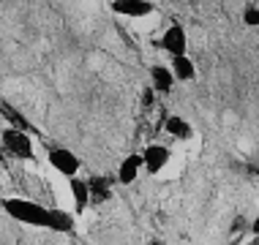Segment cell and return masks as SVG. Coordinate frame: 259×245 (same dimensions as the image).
I'll use <instances>...</instances> for the list:
<instances>
[{
  "label": "cell",
  "mask_w": 259,
  "mask_h": 245,
  "mask_svg": "<svg viewBox=\"0 0 259 245\" xmlns=\"http://www.w3.org/2000/svg\"><path fill=\"white\" fill-rule=\"evenodd\" d=\"M3 210L11 215L14 221L19 223H27V226H41L47 229V221H50V210L41 207L38 202H30V199H3Z\"/></svg>",
  "instance_id": "obj_1"
},
{
  "label": "cell",
  "mask_w": 259,
  "mask_h": 245,
  "mask_svg": "<svg viewBox=\"0 0 259 245\" xmlns=\"http://www.w3.org/2000/svg\"><path fill=\"white\" fill-rule=\"evenodd\" d=\"M0 142H3V150L11 153L14 158H22V161H33L36 150H33V139L27 131H19V128H6L0 134Z\"/></svg>",
  "instance_id": "obj_2"
},
{
  "label": "cell",
  "mask_w": 259,
  "mask_h": 245,
  "mask_svg": "<svg viewBox=\"0 0 259 245\" xmlns=\"http://www.w3.org/2000/svg\"><path fill=\"white\" fill-rule=\"evenodd\" d=\"M50 166L58 174L71 180V177H76V172H79V158H76L71 150H66V147H52L50 150Z\"/></svg>",
  "instance_id": "obj_3"
},
{
  "label": "cell",
  "mask_w": 259,
  "mask_h": 245,
  "mask_svg": "<svg viewBox=\"0 0 259 245\" xmlns=\"http://www.w3.org/2000/svg\"><path fill=\"white\" fill-rule=\"evenodd\" d=\"M161 49H164L169 58H178V55H186V49H188V36H186V30H183V25H169L164 30V36H161Z\"/></svg>",
  "instance_id": "obj_4"
},
{
  "label": "cell",
  "mask_w": 259,
  "mask_h": 245,
  "mask_svg": "<svg viewBox=\"0 0 259 245\" xmlns=\"http://www.w3.org/2000/svg\"><path fill=\"white\" fill-rule=\"evenodd\" d=\"M112 11L128 19H142L153 14V3L150 0H112Z\"/></svg>",
  "instance_id": "obj_5"
},
{
  "label": "cell",
  "mask_w": 259,
  "mask_h": 245,
  "mask_svg": "<svg viewBox=\"0 0 259 245\" xmlns=\"http://www.w3.org/2000/svg\"><path fill=\"white\" fill-rule=\"evenodd\" d=\"M139 156H142V169H148L150 174H158L169 164V150L164 144H148L145 153H139Z\"/></svg>",
  "instance_id": "obj_6"
},
{
  "label": "cell",
  "mask_w": 259,
  "mask_h": 245,
  "mask_svg": "<svg viewBox=\"0 0 259 245\" xmlns=\"http://www.w3.org/2000/svg\"><path fill=\"white\" fill-rule=\"evenodd\" d=\"M139 169H142V156H139V153L125 156L120 161V166H117V183H120V185H131L139 177Z\"/></svg>",
  "instance_id": "obj_7"
},
{
  "label": "cell",
  "mask_w": 259,
  "mask_h": 245,
  "mask_svg": "<svg viewBox=\"0 0 259 245\" xmlns=\"http://www.w3.org/2000/svg\"><path fill=\"white\" fill-rule=\"evenodd\" d=\"M0 117L9 123V128H19V131H27V134H33L30 120H27V117H25L17 107H11L9 101H3V98H0Z\"/></svg>",
  "instance_id": "obj_8"
},
{
  "label": "cell",
  "mask_w": 259,
  "mask_h": 245,
  "mask_svg": "<svg viewBox=\"0 0 259 245\" xmlns=\"http://www.w3.org/2000/svg\"><path fill=\"white\" fill-rule=\"evenodd\" d=\"M169 71H172V76H175V82H191L194 74H197V66L191 63V58H186V55H178V58H172Z\"/></svg>",
  "instance_id": "obj_9"
},
{
  "label": "cell",
  "mask_w": 259,
  "mask_h": 245,
  "mask_svg": "<svg viewBox=\"0 0 259 245\" xmlns=\"http://www.w3.org/2000/svg\"><path fill=\"white\" fill-rule=\"evenodd\" d=\"M47 229L50 232H74V218L66 213V210H50V221H47Z\"/></svg>",
  "instance_id": "obj_10"
},
{
  "label": "cell",
  "mask_w": 259,
  "mask_h": 245,
  "mask_svg": "<svg viewBox=\"0 0 259 245\" xmlns=\"http://www.w3.org/2000/svg\"><path fill=\"white\" fill-rule=\"evenodd\" d=\"M71 196H74V210H76V213H85L88 205H90L88 180H76V177H71Z\"/></svg>",
  "instance_id": "obj_11"
},
{
  "label": "cell",
  "mask_w": 259,
  "mask_h": 245,
  "mask_svg": "<svg viewBox=\"0 0 259 245\" xmlns=\"http://www.w3.org/2000/svg\"><path fill=\"white\" fill-rule=\"evenodd\" d=\"M150 79H153V87L158 90V93H169L175 87V76L166 66H153L150 68Z\"/></svg>",
  "instance_id": "obj_12"
},
{
  "label": "cell",
  "mask_w": 259,
  "mask_h": 245,
  "mask_svg": "<svg viewBox=\"0 0 259 245\" xmlns=\"http://www.w3.org/2000/svg\"><path fill=\"white\" fill-rule=\"evenodd\" d=\"M88 188H90V202H107L112 193V183L107 177H90Z\"/></svg>",
  "instance_id": "obj_13"
},
{
  "label": "cell",
  "mask_w": 259,
  "mask_h": 245,
  "mask_svg": "<svg viewBox=\"0 0 259 245\" xmlns=\"http://www.w3.org/2000/svg\"><path fill=\"white\" fill-rule=\"evenodd\" d=\"M166 134H172L175 139H191V125H188V120L175 115L166 120Z\"/></svg>",
  "instance_id": "obj_14"
},
{
  "label": "cell",
  "mask_w": 259,
  "mask_h": 245,
  "mask_svg": "<svg viewBox=\"0 0 259 245\" xmlns=\"http://www.w3.org/2000/svg\"><path fill=\"white\" fill-rule=\"evenodd\" d=\"M243 22L248 27H259V9L256 6H246V9H243Z\"/></svg>",
  "instance_id": "obj_15"
},
{
  "label": "cell",
  "mask_w": 259,
  "mask_h": 245,
  "mask_svg": "<svg viewBox=\"0 0 259 245\" xmlns=\"http://www.w3.org/2000/svg\"><path fill=\"white\" fill-rule=\"evenodd\" d=\"M251 234H254V237H259V215L254 218V223H251Z\"/></svg>",
  "instance_id": "obj_16"
},
{
  "label": "cell",
  "mask_w": 259,
  "mask_h": 245,
  "mask_svg": "<svg viewBox=\"0 0 259 245\" xmlns=\"http://www.w3.org/2000/svg\"><path fill=\"white\" fill-rule=\"evenodd\" d=\"M0 164H3V153H0Z\"/></svg>",
  "instance_id": "obj_17"
},
{
  "label": "cell",
  "mask_w": 259,
  "mask_h": 245,
  "mask_svg": "<svg viewBox=\"0 0 259 245\" xmlns=\"http://www.w3.org/2000/svg\"><path fill=\"white\" fill-rule=\"evenodd\" d=\"M0 188H3V185H0Z\"/></svg>",
  "instance_id": "obj_18"
}]
</instances>
